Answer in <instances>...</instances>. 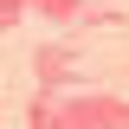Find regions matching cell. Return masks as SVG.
Masks as SVG:
<instances>
[]
</instances>
